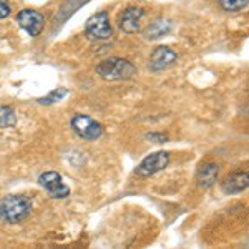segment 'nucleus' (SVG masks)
I'll use <instances>...</instances> for the list:
<instances>
[{"mask_svg": "<svg viewBox=\"0 0 249 249\" xmlns=\"http://www.w3.org/2000/svg\"><path fill=\"white\" fill-rule=\"evenodd\" d=\"M146 138L155 143H166L168 142V136L161 135V133H150V135H146Z\"/></svg>", "mask_w": 249, "mask_h": 249, "instance_id": "obj_16", "label": "nucleus"}, {"mask_svg": "<svg viewBox=\"0 0 249 249\" xmlns=\"http://www.w3.org/2000/svg\"><path fill=\"white\" fill-rule=\"evenodd\" d=\"M218 173H219V166L214 163H206L203 164L201 168L196 173V181H198V186L201 188H211L213 184L218 179Z\"/></svg>", "mask_w": 249, "mask_h": 249, "instance_id": "obj_11", "label": "nucleus"}, {"mask_svg": "<svg viewBox=\"0 0 249 249\" xmlns=\"http://www.w3.org/2000/svg\"><path fill=\"white\" fill-rule=\"evenodd\" d=\"M68 95V90L67 88H57V90L50 91L47 96H43V98H38L37 102L42 103V105H50V103H55V102H60V100L63 98V96Z\"/></svg>", "mask_w": 249, "mask_h": 249, "instance_id": "obj_14", "label": "nucleus"}, {"mask_svg": "<svg viewBox=\"0 0 249 249\" xmlns=\"http://www.w3.org/2000/svg\"><path fill=\"white\" fill-rule=\"evenodd\" d=\"M17 124V113L9 105H0V130L12 128Z\"/></svg>", "mask_w": 249, "mask_h": 249, "instance_id": "obj_13", "label": "nucleus"}, {"mask_svg": "<svg viewBox=\"0 0 249 249\" xmlns=\"http://www.w3.org/2000/svg\"><path fill=\"white\" fill-rule=\"evenodd\" d=\"M71 128L80 138L88 140V142H95L103 133V128L96 120H93L88 115L77 113L71 118Z\"/></svg>", "mask_w": 249, "mask_h": 249, "instance_id": "obj_4", "label": "nucleus"}, {"mask_svg": "<svg viewBox=\"0 0 249 249\" xmlns=\"http://www.w3.org/2000/svg\"><path fill=\"white\" fill-rule=\"evenodd\" d=\"M176 52H173L170 47H156L150 57V70L151 71H163L171 65H175Z\"/></svg>", "mask_w": 249, "mask_h": 249, "instance_id": "obj_8", "label": "nucleus"}, {"mask_svg": "<svg viewBox=\"0 0 249 249\" xmlns=\"http://www.w3.org/2000/svg\"><path fill=\"white\" fill-rule=\"evenodd\" d=\"M17 22L30 37H37L40 32L43 30L45 25V18L43 15L37 10H22L17 14Z\"/></svg>", "mask_w": 249, "mask_h": 249, "instance_id": "obj_7", "label": "nucleus"}, {"mask_svg": "<svg viewBox=\"0 0 249 249\" xmlns=\"http://www.w3.org/2000/svg\"><path fill=\"white\" fill-rule=\"evenodd\" d=\"M143 15L144 10L142 7H128L122 14V17H120V29L124 34H135V32H138Z\"/></svg>", "mask_w": 249, "mask_h": 249, "instance_id": "obj_9", "label": "nucleus"}, {"mask_svg": "<svg viewBox=\"0 0 249 249\" xmlns=\"http://www.w3.org/2000/svg\"><path fill=\"white\" fill-rule=\"evenodd\" d=\"M171 30V23L166 18H156L155 22H151L148 25V29L144 30V38L146 40H156L161 38L166 34H170Z\"/></svg>", "mask_w": 249, "mask_h": 249, "instance_id": "obj_12", "label": "nucleus"}, {"mask_svg": "<svg viewBox=\"0 0 249 249\" xmlns=\"http://www.w3.org/2000/svg\"><path fill=\"white\" fill-rule=\"evenodd\" d=\"M170 163V155L166 151H156V153L146 156L142 163L136 166L135 173L138 176H151L155 173L164 170Z\"/></svg>", "mask_w": 249, "mask_h": 249, "instance_id": "obj_6", "label": "nucleus"}, {"mask_svg": "<svg viewBox=\"0 0 249 249\" xmlns=\"http://www.w3.org/2000/svg\"><path fill=\"white\" fill-rule=\"evenodd\" d=\"M10 15V5L5 0H0V18H5Z\"/></svg>", "mask_w": 249, "mask_h": 249, "instance_id": "obj_17", "label": "nucleus"}, {"mask_svg": "<svg viewBox=\"0 0 249 249\" xmlns=\"http://www.w3.org/2000/svg\"><path fill=\"white\" fill-rule=\"evenodd\" d=\"M32 211V199L25 195H9L0 201V221L17 224Z\"/></svg>", "mask_w": 249, "mask_h": 249, "instance_id": "obj_1", "label": "nucleus"}, {"mask_svg": "<svg viewBox=\"0 0 249 249\" xmlns=\"http://www.w3.org/2000/svg\"><path fill=\"white\" fill-rule=\"evenodd\" d=\"M249 186V176H248V171H236L232 175L228 176L226 179L221 184L224 193L228 195H234V193H241L244 191L246 188Z\"/></svg>", "mask_w": 249, "mask_h": 249, "instance_id": "obj_10", "label": "nucleus"}, {"mask_svg": "<svg viewBox=\"0 0 249 249\" xmlns=\"http://www.w3.org/2000/svg\"><path fill=\"white\" fill-rule=\"evenodd\" d=\"M96 73L103 80H130L136 75V67L124 58H107L96 65Z\"/></svg>", "mask_w": 249, "mask_h": 249, "instance_id": "obj_2", "label": "nucleus"}, {"mask_svg": "<svg viewBox=\"0 0 249 249\" xmlns=\"http://www.w3.org/2000/svg\"><path fill=\"white\" fill-rule=\"evenodd\" d=\"M249 0H219V5L226 12H239L248 7Z\"/></svg>", "mask_w": 249, "mask_h": 249, "instance_id": "obj_15", "label": "nucleus"}, {"mask_svg": "<svg viewBox=\"0 0 249 249\" xmlns=\"http://www.w3.org/2000/svg\"><path fill=\"white\" fill-rule=\"evenodd\" d=\"M38 181L48 191V195H50L52 198L62 199V198H67V196L70 195V188L63 183L62 175L57 173V171L42 173V175H40V178H38Z\"/></svg>", "mask_w": 249, "mask_h": 249, "instance_id": "obj_5", "label": "nucleus"}, {"mask_svg": "<svg viewBox=\"0 0 249 249\" xmlns=\"http://www.w3.org/2000/svg\"><path fill=\"white\" fill-rule=\"evenodd\" d=\"M85 34L88 38L91 40H107L113 35V29H111L110 17L108 12H98V14L91 15L87 20Z\"/></svg>", "mask_w": 249, "mask_h": 249, "instance_id": "obj_3", "label": "nucleus"}]
</instances>
